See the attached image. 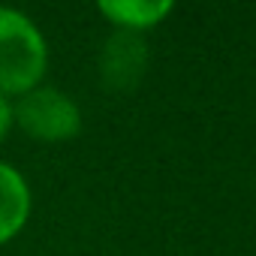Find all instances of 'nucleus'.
<instances>
[{"label": "nucleus", "mask_w": 256, "mask_h": 256, "mask_svg": "<svg viewBox=\"0 0 256 256\" xmlns=\"http://www.w3.org/2000/svg\"><path fill=\"white\" fill-rule=\"evenodd\" d=\"M48 52L36 24L0 6V96H22L34 90L46 72Z\"/></svg>", "instance_id": "f257e3e1"}, {"label": "nucleus", "mask_w": 256, "mask_h": 256, "mask_svg": "<svg viewBox=\"0 0 256 256\" xmlns=\"http://www.w3.org/2000/svg\"><path fill=\"white\" fill-rule=\"evenodd\" d=\"M12 118L28 136L42 142H64L82 130L78 106L54 88H34L22 94L12 108Z\"/></svg>", "instance_id": "f03ea898"}, {"label": "nucleus", "mask_w": 256, "mask_h": 256, "mask_svg": "<svg viewBox=\"0 0 256 256\" xmlns=\"http://www.w3.org/2000/svg\"><path fill=\"white\" fill-rule=\"evenodd\" d=\"M145 66H148V46H145L142 34L118 28L106 40L102 54H100V72H102V82L112 90L133 88L142 78Z\"/></svg>", "instance_id": "7ed1b4c3"}, {"label": "nucleus", "mask_w": 256, "mask_h": 256, "mask_svg": "<svg viewBox=\"0 0 256 256\" xmlns=\"http://www.w3.org/2000/svg\"><path fill=\"white\" fill-rule=\"evenodd\" d=\"M28 214H30V190L24 178L12 166L0 163V244L22 232Z\"/></svg>", "instance_id": "20e7f679"}, {"label": "nucleus", "mask_w": 256, "mask_h": 256, "mask_svg": "<svg viewBox=\"0 0 256 256\" xmlns=\"http://www.w3.org/2000/svg\"><path fill=\"white\" fill-rule=\"evenodd\" d=\"M100 12L114 22L120 30H145V28H154L163 16L172 12V4L169 0H102L100 4Z\"/></svg>", "instance_id": "39448f33"}, {"label": "nucleus", "mask_w": 256, "mask_h": 256, "mask_svg": "<svg viewBox=\"0 0 256 256\" xmlns=\"http://www.w3.org/2000/svg\"><path fill=\"white\" fill-rule=\"evenodd\" d=\"M10 126H12V106L6 96H0V139L10 133Z\"/></svg>", "instance_id": "423d86ee"}]
</instances>
